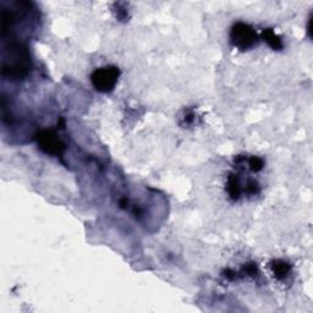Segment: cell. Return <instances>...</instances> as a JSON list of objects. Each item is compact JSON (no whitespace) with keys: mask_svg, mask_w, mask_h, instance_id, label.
Returning a JSON list of instances; mask_svg holds the SVG:
<instances>
[{"mask_svg":"<svg viewBox=\"0 0 313 313\" xmlns=\"http://www.w3.org/2000/svg\"><path fill=\"white\" fill-rule=\"evenodd\" d=\"M249 166H251L252 170H261L263 166V162L260 159V158H252L251 160H249Z\"/></svg>","mask_w":313,"mask_h":313,"instance_id":"obj_6","label":"cell"},{"mask_svg":"<svg viewBox=\"0 0 313 313\" xmlns=\"http://www.w3.org/2000/svg\"><path fill=\"white\" fill-rule=\"evenodd\" d=\"M39 145L43 151H45L47 153L50 154H60L61 151L64 149V145L60 142V140L53 132L44 131L41 134V137L38 140Z\"/></svg>","mask_w":313,"mask_h":313,"instance_id":"obj_3","label":"cell"},{"mask_svg":"<svg viewBox=\"0 0 313 313\" xmlns=\"http://www.w3.org/2000/svg\"><path fill=\"white\" fill-rule=\"evenodd\" d=\"M264 39H266L267 43L273 48H280L281 47V41L275 36V33L273 31H266L263 33Z\"/></svg>","mask_w":313,"mask_h":313,"instance_id":"obj_5","label":"cell"},{"mask_svg":"<svg viewBox=\"0 0 313 313\" xmlns=\"http://www.w3.org/2000/svg\"><path fill=\"white\" fill-rule=\"evenodd\" d=\"M273 272H274V275L278 279H284L289 274L290 267L289 264L283 262V261H278L275 264H273Z\"/></svg>","mask_w":313,"mask_h":313,"instance_id":"obj_4","label":"cell"},{"mask_svg":"<svg viewBox=\"0 0 313 313\" xmlns=\"http://www.w3.org/2000/svg\"><path fill=\"white\" fill-rule=\"evenodd\" d=\"M119 75V70L113 66L100 68L92 75V83L98 91L109 92L115 87Z\"/></svg>","mask_w":313,"mask_h":313,"instance_id":"obj_1","label":"cell"},{"mask_svg":"<svg viewBox=\"0 0 313 313\" xmlns=\"http://www.w3.org/2000/svg\"><path fill=\"white\" fill-rule=\"evenodd\" d=\"M257 36L254 28L248 25L237 24L231 31V42L239 49H248L256 43Z\"/></svg>","mask_w":313,"mask_h":313,"instance_id":"obj_2","label":"cell"}]
</instances>
